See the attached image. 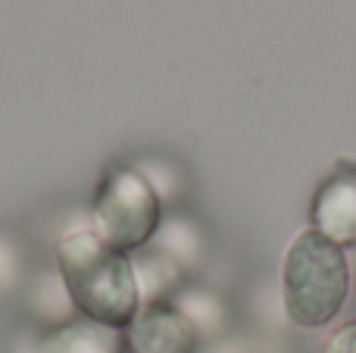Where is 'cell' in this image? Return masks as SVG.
<instances>
[{
    "mask_svg": "<svg viewBox=\"0 0 356 353\" xmlns=\"http://www.w3.org/2000/svg\"><path fill=\"white\" fill-rule=\"evenodd\" d=\"M56 263L72 304L91 322L129 329L138 313V279L129 256L94 229H75L56 244Z\"/></svg>",
    "mask_w": 356,
    "mask_h": 353,
    "instance_id": "6da1fadb",
    "label": "cell"
},
{
    "mask_svg": "<svg viewBox=\"0 0 356 353\" xmlns=\"http://www.w3.org/2000/svg\"><path fill=\"white\" fill-rule=\"evenodd\" d=\"M350 291V266L338 244L307 229L291 241L284 256V310L303 329L328 325Z\"/></svg>",
    "mask_w": 356,
    "mask_h": 353,
    "instance_id": "7a4b0ae2",
    "label": "cell"
},
{
    "mask_svg": "<svg viewBox=\"0 0 356 353\" xmlns=\"http://www.w3.org/2000/svg\"><path fill=\"white\" fill-rule=\"evenodd\" d=\"M97 235L116 250H135L150 241L160 225V197L135 169H113L94 197Z\"/></svg>",
    "mask_w": 356,
    "mask_h": 353,
    "instance_id": "3957f363",
    "label": "cell"
},
{
    "mask_svg": "<svg viewBox=\"0 0 356 353\" xmlns=\"http://www.w3.org/2000/svg\"><path fill=\"white\" fill-rule=\"evenodd\" d=\"M125 341L131 353H194L197 331L191 319L175 306L150 304L135 313Z\"/></svg>",
    "mask_w": 356,
    "mask_h": 353,
    "instance_id": "277c9868",
    "label": "cell"
},
{
    "mask_svg": "<svg viewBox=\"0 0 356 353\" xmlns=\"http://www.w3.org/2000/svg\"><path fill=\"white\" fill-rule=\"evenodd\" d=\"M313 231L325 235L338 247L356 244V172H338L316 191Z\"/></svg>",
    "mask_w": 356,
    "mask_h": 353,
    "instance_id": "5b68a950",
    "label": "cell"
},
{
    "mask_svg": "<svg viewBox=\"0 0 356 353\" xmlns=\"http://www.w3.org/2000/svg\"><path fill=\"white\" fill-rule=\"evenodd\" d=\"M41 353H119L116 329L97 322H72L54 331L41 344Z\"/></svg>",
    "mask_w": 356,
    "mask_h": 353,
    "instance_id": "8992f818",
    "label": "cell"
},
{
    "mask_svg": "<svg viewBox=\"0 0 356 353\" xmlns=\"http://www.w3.org/2000/svg\"><path fill=\"white\" fill-rule=\"evenodd\" d=\"M325 353H356V319L347 325H341V329L328 338Z\"/></svg>",
    "mask_w": 356,
    "mask_h": 353,
    "instance_id": "52a82bcc",
    "label": "cell"
},
{
    "mask_svg": "<svg viewBox=\"0 0 356 353\" xmlns=\"http://www.w3.org/2000/svg\"><path fill=\"white\" fill-rule=\"evenodd\" d=\"M353 281H356V244H353Z\"/></svg>",
    "mask_w": 356,
    "mask_h": 353,
    "instance_id": "ba28073f",
    "label": "cell"
}]
</instances>
